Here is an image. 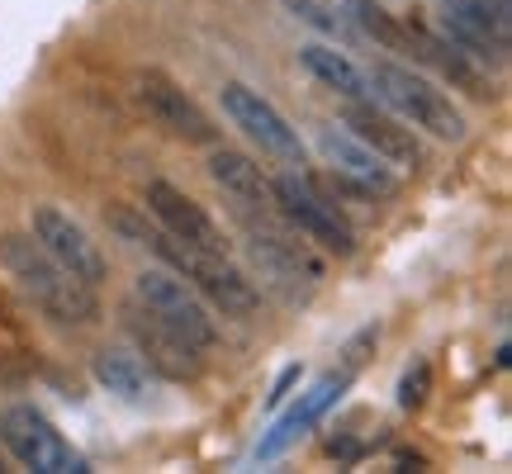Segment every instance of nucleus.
Segmentation results:
<instances>
[{
    "label": "nucleus",
    "mask_w": 512,
    "mask_h": 474,
    "mask_svg": "<svg viewBox=\"0 0 512 474\" xmlns=\"http://www.w3.org/2000/svg\"><path fill=\"white\" fill-rule=\"evenodd\" d=\"M318 152L328 157L332 166H337V176L347 185H361V190H370V195H389L394 190V171L384 166L380 152H370L356 133H347V128H323L318 133Z\"/></svg>",
    "instance_id": "13"
},
{
    "label": "nucleus",
    "mask_w": 512,
    "mask_h": 474,
    "mask_svg": "<svg viewBox=\"0 0 512 474\" xmlns=\"http://www.w3.org/2000/svg\"><path fill=\"white\" fill-rule=\"evenodd\" d=\"M294 384H299V365L280 370V380H275V389H271V408H280V403H285V394H290Z\"/></svg>",
    "instance_id": "22"
},
{
    "label": "nucleus",
    "mask_w": 512,
    "mask_h": 474,
    "mask_svg": "<svg viewBox=\"0 0 512 474\" xmlns=\"http://www.w3.org/2000/svg\"><path fill=\"white\" fill-rule=\"evenodd\" d=\"M294 15L304 19V24H313V29H323V34H337V24H342V15L332 10L328 0H285Z\"/></svg>",
    "instance_id": "21"
},
{
    "label": "nucleus",
    "mask_w": 512,
    "mask_h": 474,
    "mask_svg": "<svg viewBox=\"0 0 512 474\" xmlns=\"http://www.w3.org/2000/svg\"><path fill=\"white\" fill-rule=\"evenodd\" d=\"M342 128H347V133H356V138H361L370 152H380L384 162H394V166H422V143L413 138V128L403 124V119H394V114L375 110L370 100H351Z\"/></svg>",
    "instance_id": "12"
},
{
    "label": "nucleus",
    "mask_w": 512,
    "mask_h": 474,
    "mask_svg": "<svg viewBox=\"0 0 512 474\" xmlns=\"http://www.w3.org/2000/svg\"><path fill=\"white\" fill-rule=\"evenodd\" d=\"M29 233L38 237V247L62 261L76 280H86V285H100L105 275H110V261L105 252L91 242V233L72 219V214H62L57 204H34V219H29Z\"/></svg>",
    "instance_id": "8"
},
{
    "label": "nucleus",
    "mask_w": 512,
    "mask_h": 474,
    "mask_svg": "<svg viewBox=\"0 0 512 474\" xmlns=\"http://www.w3.org/2000/svg\"><path fill=\"white\" fill-rule=\"evenodd\" d=\"M427 389H432V365L427 361L408 365V370H403V380H399V408H422Z\"/></svg>",
    "instance_id": "20"
},
{
    "label": "nucleus",
    "mask_w": 512,
    "mask_h": 474,
    "mask_svg": "<svg viewBox=\"0 0 512 474\" xmlns=\"http://www.w3.org/2000/svg\"><path fill=\"white\" fill-rule=\"evenodd\" d=\"M370 86H375L370 95H380L403 124L422 128V133H432L441 143H460V138H465V114L451 105V95L437 91V86L422 72H413V67H403V62H375Z\"/></svg>",
    "instance_id": "3"
},
{
    "label": "nucleus",
    "mask_w": 512,
    "mask_h": 474,
    "mask_svg": "<svg viewBox=\"0 0 512 474\" xmlns=\"http://www.w3.org/2000/svg\"><path fill=\"white\" fill-rule=\"evenodd\" d=\"M138 100H143V110L152 114L166 133H176V138H185V143H200V147L219 143V128L209 124V114H204L200 105H195V100H190V95L171 81V76L157 72V67L138 72Z\"/></svg>",
    "instance_id": "9"
},
{
    "label": "nucleus",
    "mask_w": 512,
    "mask_h": 474,
    "mask_svg": "<svg viewBox=\"0 0 512 474\" xmlns=\"http://www.w3.org/2000/svg\"><path fill=\"white\" fill-rule=\"evenodd\" d=\"M299 62H304L328 91L342 95V100H370V76L361 72L347 53L323 48V43H304V48H299Z\"/></svg>",
    "instance_id": "16"
},
{
    "label": "nucleus",
    "mask_w": 512,
    "mask_h": 474,
    "mask_svg": "<svg viewBox=\"0 0 512 474\" xmlns=\"http://www.w3.org/2000/svg\"><path fill=\"white\" fill-rule=\"evenodd\" d=\"M0 266L10 271V280H15L19 290L34 299V309L48 313L57 328H86V323H95V313H100L95 285L76 280L62 261H53V256L38 247L34 233L0 237Z\"/></svg>",
    "instance_id": "2"
},
{
    "label": "nucleus",
    "mask_w": 512,
    "mask_h": 474,
    "mask_svg": "<svg viewBox=\"0 0 512 474\" xmlns=\"http://www.w3.org/2000/svg\"><path fill=\"white\" fill-rule=\"evenodd\" d=\"M110 223L119 228V237L147 247L157 261H166V271H176L185 285H195L204 299H214L228 318H252V313L261 309L256 285L228 261V252H200V247L171 237L166 228H157V223H147L143 214H133V209H114Z\"/></svg>",
    "instance_id": "1"
},
{
    "label": "nucleus",
    "mask_w": 512,
    "mask_h": 474,
    "mask_svg": "<svg viewBox=\"0 0 512 474\" xmlns=\"http://www.w3.org/2000/svg\"><path fill=\"white\" fill-rule=\"evenodd\" d=\"M147 370L138 356H128V351H100L95 356V380L105 384L110 394H119V399H143L147 394Z\"/></svg>",
    "instance_id": "18"
},
{
    "label": "nucleus",
    "mask_w": 512,
    "mask_h": 474,
    "mask_svg": "<svg viewBox=\"0 0 512 474\" xmlns=\"http://www.w3.org/2000/svg\"><path fill=\"white\" fill-rule=\"evenodd\" d=\"M143 204H147V214L157 219V228H166L171 237H181V242L200 247V252H228V242H223L219 223L209 219V214H204V204L190 200L181 185L147 181Z\"/></svg>",
    "instance_id": "10"
},
{
    "label": "nucleus",
    "mask_w": 512,
    "mask_h": 474,
    "mask_svg": "<svg viewBox=\"0 0 512 474\" xmlns=\"http://www.w3.org/2000/svg\"><path fill=\"white\" fill-rule=\"evenodd\" d=\"M128 337L138 342V351L147 356V370H157V375H166V380H200V347H190L185 337H176L171 328H162L152 313L143 309V304H128Z\"/></svg>",
    "instance_id": "11"
},
{
    "label": "nucleus",
    "mask_w": 512,
    "mask_h": 474,
    "mask_svg": "<svg viewBox=\"0 0 512 474\" xmlns=\"http://www.w3.org/2000/svg\"><path fill=\"white\" fill-rule=\"evenodd\" d=\"M271 190H275V214L290 223V228H299L309 242H318L323 252H337V256L356 252L351 223L342 219L337 200H328L313 181H304V176H275Z\"/></svg>",
    "instance_id": "6"
},
{
    "label": "nucleus",
    "mask_w": 512,
    "mask_h": 474,
    "mask_svg": "<svg viewBox=\"0 0 512 474\" xmlns=\"http://www.w3.org/2000/svg\"><path fill=\"white\" fill-rule=\"evenodd\" d=\"M356 380V375H351V370H337V375H328V380H318L309 389V394H304V399L294 403L290 413H285V418L275 422L271 427V437H261V446H256V460H275V456H285V451H290L294 441L304 437V432H309L313 422L323 418V413H328L332 403L342 399V394H347V384Z\"/></svg>",
    "instance_id": "15"
},
{
    "label": "nucleus",
    "mask_w": 512,
    "mask_h": 474,
    "mask_svg": "<svg viewBox=\"0 0 512 474\" xmlns=\"http://www.w3.org/2000/svg\"><path fill=\"white\" fill-rule=\"evenodd\" d=\"M347 15L356 19V29L366 38H375L380 48L413 57V24H399L384 5H375V0H347Z\"/></svg>",
    "instance_id": "17"
},
{
    "label": "nucleus",
    "mask_w": 512,
    "mask_h": 474,
    "mask_svg": "<svg viewBox=\"0 0 512 474\" xmlns=\"http://www.w3.org/2000/svg\"><path fill=\"white\" fill-rule=\"evenodd\" d=\"M0 446L34 474H86V456L38 413L34 403H10L0 413Z\"/></svg>",
    "instance_id": "4"
},
{
    "label": "nucleus",
    "mask_w": 512,
    "mask_h": 474,
    "mask_svg": "<svg viewBox=\"0 0 512 474\" xmlns=\"http://www.w3.org/2000/svg\"><path fill=\"white\" fill-rule=\"evenodd\" d=\"M133 299L143 304L162 328H171L176 337H185L190 347L209 351L219 342V323L214 313L204 309V299L195 285H185L176 271H143L133 280Z\"/></svg>",
    "instance_id": "5"
},
{
    "label": "nucleus",
    "mask_w": 512,
    "mask_h": 474,
    "mask_svg": "<svg viewBox=\"0 0 512 474\" xmlns=\"http://www.w3.org/2000/svg\"><path fill=\"white\" fill-rule=\"evenodd\" d=\"M219 100H223V114H228L266 157H275V162H285V166H304V138H299V128L275 110L261 91L242 86V81H228L219 91Z\"/></svg>",
    "instance_id": "7"
},
{
    "label": "nucleus",
    "mask_w": 512,
    "mask_h": 474,
    "mask_svg": "<svg viewBox=\"0 0 512 474\" xmlns=\"http://www.w3.org/2000/svg\"><path fill=\"white\" fill-rule=\"evenodd\" d=\"M441 10L456 19H470V24H484L503 38L512 34V0H441Z\"/></svg>",
    "instance_id": "19"
},
{
    "label": "nucleus",
    "mask_w": 512,
    "mask_h": 474,
    "mask_svg": "<svg viewBox=\"0 0 512 474\" xmlns=\"http://www.w3.org/2000/svg\"><path fill=\"white\" fill-rule=\"evenodd\" d=\"M209 176L223 195L233 200V214H271L275 209V190L271 176L247 157V152H233V147H219L209 157Z\"/></svg>",
    "instance_id": "14"
}]
</instances>
